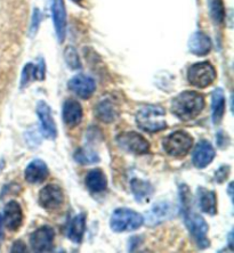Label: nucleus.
I'll list each match as a JSON object with an SVG mask.
<instances>
[{
  "instance_id": "nucleus-34",
  "label": "nucleus",
  "mask_w": 234,
  "mask_h": 253,
  "mask_svg": "<svg viewBox=\"0 0 234 253\" xmlns=\"http://www.w3.org/2000/svg\"><path fill=\"white\" fill-rule=\"evenodd\" d=\"M73 1H76V2H79V1H81V0H73Z\"/></svg>"
},
{
  "instance_id": "nucleus-21",
  "label": "nucleus",
  "mask_w": 234,
  "mask_h": 253,
  "mask_svg": "<svg viewBox=\"0 0 234 253\" xmlns=\"http://www.w3.org/2000/svg\"><path fill=\"white\" fill-rule=\"evenodd\" d=\"M188 49L192 54L198 56H205L211 49L209 37L202 32H195L188 39Z\"/></svg>"
},
{
  "instance_id": "nucleus-5",
  "label": "nucleus",
  "mask_w": 234,
  "mask_h": 253,
  "mask_svg": "<svg viewBox=\"0 0 234 253\" xmlns=\"http://www.w3.org/2000/svg\"><path fill=\"white\" fill-rule=\"evenodd\" d=\"M192 145V136L184 130H177V131L170 133L162 143L163 150L173 158H184L190 152Z\"/></svg>"
},
{
  "instance_id": "nucleus-22",
  "label": "nucleus",
  "mask_w": 234,
  "mask_h": 253,
  "mask_svg": "<svg viewBox=\"0 0 234 253\" xmlns=\"http://www.w3.org/2000/svg\"><path fill=\"white\" fill-rule=\"evenodd\" d=\"M85 185L89 192L97 194L102 193L107 187V179L105 173L101 169H93L87 173L85 178Z\"/></svg>"
},
{
  "instance_id": "nucleus-33",
  "label": "nucleus",
  "mask_w": 234,
  "mask_h": 253,
  "mask_svg": "<svg viewBox=\"0 0 234 253\" xmlns=\"http://www.w3.org/2000/svg\"><path fill=\"white\" fill-rule=\"evenodd\" d=\"M229 242H230V247L232 248V233L230 234V239H229Z\"/></svg>"
},
{
  "instance_id": "nucleus-11",
  "label": "nucleus",
  "mask_w": 234,
  "mask_h": 253,
  "mask_svg": "<svg viewBox=\"0 0 234 253\" xmlns=\"http://www.w3.org/2000/svg\"><path fill=\"white\" fill-rule=\"evenodd\" d=\"M2 221L3 226L10 232H17L23 225L24 215L20 204L16 201H9L3 208Z\"/></svg>"
},
{
  "instance_id": "nucleus-16",
  "label": "nucleus",
  "mask_w": 234,
  "mask_h": 253,
  "mask_svg": "<svg viewBox=\"0 0 234 253\" xmlns=\"http://www.w3.org/2000/svg\"><path fill=\"white\" fill-rule=\"evenodd\" d=\"M24 176L30 184H42L49 176V169L43 160L36 159L28 165Z\"/></svg>"
},
{
  "instance_id": "nucleus-30",
  "label": "nucleus",
  "mask_w": 234,
  "mask_h": 253,
  "mask_svg": "<svg viewBox=\"0 0 234 253\" xmlns=\"http://www.w3.org/2000/svg\"><path fill=\"white\" fill-rule=\"evenodd\" d=\"M230 172H231V168H230V166H222L221 168L215 172V179H216L217 183L220 184L224 183V181L229 178Z\"/></svg>"
},
{
  "instance_id": "nucleus-19",
  "label": "nucleus",
  "mask_w": 234,
  "mask_h": 253,
  "mask_svg": "<svg viewBox=\"0 0 234 253\" xmlns=\"http://www.w3.org/2000/svg\"><path fill=\"white\" fill-rule=\"evenodd\" d=\"M86 220L87 214L80 213L76 215V217L69 222L68 228H66V236H68V239L73 242V243L79 244L83 242L85 230H86Z\"/></svg>"
},
{
  "instance_id": "nucleus-29",
  "label": "nucleus",
  "mask_w": 234,
  "mask_h": 253,
  "mask_svg": "<svg viewBox=\"0 0 234 253\" xmlns=\"http://www.w3.org/2000/svg\"><path fill=\"white\" fill-rule=\"evenodd\" d=\"M43 21V15L40 13V10L38 8H35L32 14V22H31V27H30V36H35L37 31H38L39 25Z\"/></svg>"
},
{
  "instance_id": "nucleus-25",
  "label": "nucleus",
  "mask_w": 234,
  "mask_h": 253,
  "mask_svg": "<svg viewBox=\"0 0 234 253\" xmlns=\"http://www.w3.org/2000/svg\"><path fill=\"white\" fill-rule=\"evenodd\" d=\"M131 188L137 202H148V200L151 199L154 193L153 186L148 181L139 179V178L132 180Z\"/></svg>"
},
{
  "instance_id": "nucleus-4",
  "label": "nucleus",
  "mask_w": 234,
  "mask_h": 253,
  "mask_svg": "<svg viewBox=\"0 0 234 253\" xmlns=\"http://www.w3.org/2000/svg\"><path fill=\"white\" fill-rule=\"evenodd\" d=\"M144 218L139 212L120 208L113 211L110 219L111 229L116 233H125L133 232V230L139 229L143 225Z\"/></svg>"
},
{
  "instance_id": "nucleus-7",
  "label": "nucleus",
  "mask_w": 234,
  "mask_h": 253,
  "mask_svg": "<svg viewBox=\"0 0 234 253\" xmlns=\"http://www.w3.org/2000/svg\"><path fill=\"white\" fill-rule=\"evenodd\" d=\"M118 146L128 153L143 155L150 152V143L139 132L126 131L117 137Z\"/></svg>"
},
{
  "instance_id": "nucleus-18",
  "label": "nucleus",
  "mask_w": 234,
  "mask_h": 253,
  "mask_svg": "<svg viewBox=\"0 0 234 253\" xmlns=\"http://www.w3.org/2000/svg\"><path fill=\"white\" fill-rule=\"evenodd\" d=\"M83 106L77 100L69 99L63 105V121L66 126L74 128L83 120Z\"/></svg>"
},
{
  "instance_id": "nucleus-12",
  "label": "nucleus",
  "mask_w": 234,
  "mask_h": 253,
  "mask_svg": "<svg viewBox=\"0 0 234 253\" xmlns=\"http://www.w3.org/2000/svg\"><path fill=\"white\" fill-rule=\"evenodd\" d=\"M69 89L83 99L91 98L96 90V84L93 78L79 74L69 81Z\"/></svg>"
},
{
  "instance_id": "nucleus-15",
  "label": "nucleus",
  "mask_w": 234,
  "mask_h": 253,
  "mask_svg": "<svg viewBox=\"0 0 234 253\" xmlns=\"http://www.w3.org/2000/svg\"><path fill=\"white\" fill-rule=\"evenodd\" d=\"M51 14H53L55 32H56L58 42L62 43L66 35V9L64 0H53Z\"/></svg>"
},
{
  "instance_id": "nucleus-1",
  "label": "nucleus",
  "mask_w": 234,
  "mask_h": 253,
  "mask_svg": "<svg viewBox=\"0 0 234 253\" xmlns=\"http://www.w3.org/2000/svg\"><path fill=\"white\" fill-rule=\"evenodd\" d=\"M181 193V203H182V212L185 225H187L188 232L195 241L198 247L203 250L210 245L209 240H208V224L201 215L193 212L191 209V195L190 189L185 185H182L180 188Z\"/></svg>"
},
{
  "instance_id": "nucleus-23",
  "label": "nucleus",
  "mask_w": 234,
  "mask_h": 253,
  "mask_svg": "<svg viewBox=\"0 0 234 253\" xmlns=\"http://www.w3.org/2000/svg\"><path fill=\"white\" fill-rule=\"evenodd\" d=\"M226 100L223 89L217 88L211 95V118L214 125H220L225 115Z\"/></svg>"
},
{
  "instance_id": "nucleus-32",
  "label": "nucleus",
  "mask_w": 234,
  "mask_h": 253,
  "mask_svg": "<svg viewBox=\"0 0 234 253\" xmlns=\"http://www.w3.org/2000/svg\"><path fill=\"white\" fill-rule=\"evenodd\" d=\"M3 221H2V217L0 214V247H1L2 241H3V236H5V233H3Z\"/></svg>"
},
{
  "instance_id": "nucleus-31",
  "label": "nucleus",
  "mask_w": 234,
  "mask_h": 253,
  "mask_svg": "<svg viewBox=\"0 0 234 253\" xmlns=\"http://www.w3.org/2000/svg\"><path fill=\"white\" fill-rule=\"evenodd\" d=\"M12 252H24L25 251V244L22 241H16L12 247Z\"/></svg>"
},
{
  "instance_id": "nucleus-6",
  "label": "nucleus",
  "mask_w": 234,
  "mask_h": 253,
  "mask_svg": "<svg viewBox=\"0 0 234 253\" xmlns=\"http://www.w3.org/2000/svg\"><path fill=\"white\" fill-rule=\"evenodd\" d=\"M187 80L196 88H207L216 80V70L209 62L195 63L187 70Z\"/></svg>"
},
{
  "instance_id": "nucleus-20",
  "label": "nucleus",
  "mask_w": 234,
  "mask_h": 253,
  "mask_svg": "<svg viewBox=\"0 0 234 253\" xmlns=\"http://www.w3.org/2000/svg\"><path fill=\"white\" fill-rule=\"evenodd\" d=\"M45 62L44 59L40 58L38 64L33 63H28L22 71L21 77V87H27V85L35 80H44L45 79Z\"/></svg>"
},
{
  "instance_id": "nucleus-27",
  "label": "nucleus",
  "mask_w": 234,
  "mask_h": 253,
  "mask_svg": "<svg viewBox=\"0 0 234 253\" xmlns=\"http://www.w3.org/2000/svg\"><path fill=\"white\" fill-rule=\"evenodd\" d=\"M74 160L80 165H94L99 161L98 155L93 151H88L86 148H79L74 153Z\"/></svg>"
},
{
  "instance_id": "nucleus-24",
  "label": "nucleus",
  "mask_w": 234,
  "mask_h": 253,
  "mask_svg": "<svg viewBox=\"0 0 234 253\" xmlns=\"http://www.w3.org/2000/svg\"><path fill=\"white\" fill-rule=\"evenodd\" d=\"M198 202L201 211L207 214L214 215L217 213V197L216 193L209 189L198 188Z\"/></svg>"
},
{
  "instance_id": "nucleus-10",
  "label": "nucleus",
  "mask_w": 234,
  "mask_h": 253,
  "mask_svg": "<svg viewBox=\"0 0 234 253\" xmlns=\"http://www.w3.org/2000/svg\"><path fill=\"white\" fill-rule=\"evenodd\" d=\"M37 115L39 118L42 133L48 139H55L57 136V128L55 124L51 109L46 102H39L37 105Z\"/></svg>"
},
{
  "instance_id": "nucleus-17",
  "label": "nucleus",
  "mask_w": 234,
  "mask_h": 253,
  "mask_svg": "<svg viewBox=\"0 0 234 253\" xmlns=\"http://www.w3.org/2000/svg\"><path fill=\"white\" fill-rule=\"evenodd\" d=\"M174 208L169 202L155 203L146 214V224L148 226H157L173 215Z\"/></svg>"
},
{
  "instance_id": "nucleus-2",
  "label": "nucleus",
  "mask_w": 234,
  "mask_h": 253,
  "mask_svg": "<svg viewBox=\"0 0 234 253\" xmlns=\"http://www.w3.org/2000/svg\"><path fill=\"white\" fill-rule=\"evenodd\" d=\"M205 109V98L196 91H183L172 102V112L181 121L195 119Z\"/></svg>"
},
{
  "instance_id": "nucleus-8",
  "label": "nucleus",
  "mask_w": 234,
  "mask_h": 253,
  "mask_svg": "<svg viewBox=\"0 0 234 253\" xmlns=\"http://www.w3.org/2000/svg\"><path fill=\"white\" fill-rule=\"evenodd\" d=\"M55 230L53 227L45 225L39 227L30 236V245L35 252H50L53 250Z\"/></svg>"
},
{
  "instance_id": "nucleus-28",
  "label": "nucleus",
  "mask_w": 234,
  "mask_h": 253,
  "mask_svg": "<svg viewBox=\"0 0 234 253\" xmlns=\"http://www.w3.org/2000/svg\"><path fill=\"white\" fill-rule=\"evenodd\" d=\"M64 59L66 62V64L69 65L70 69L72 70H77L81 68V63H80V58L79 55H78L77 50L74 49L73 47L69 46L65 48L64 50Z\"/></svg>"
},
{
  "instance_id": "nucleus-13",
  "label": "nucleus",
  "mask_w": 234,
  "mask_h": 253,
  "mask_svg": "<svg viewBox=\"0 0 234 253\" xmlns=\"http://www.w3.org/2000/svg\"><path fill=\"white\" fill-rule=\"evenodd\" d=\"M215 155H216V152H215L213 145L207 140H201L199 141L194 148L192 155V162L195 168L203 169L213 162Z\"/></svg>"
},
{
  "instance_id": "nucleus-3",
  "label": "nucleus",
  "mask_w": 234,
  "mask_h": 253,
  "mask_svg": "<svg viewBox=\"0 0 234 253\" xmlns=\"http://www.w3.org/2000/svg\"><path fill=\"white\" fill-rule=\"evenodd\" d=\"M136 124L144 131L158 132L167 128L165 109L159 105H144L137 111Z\"/></svg>"
},
{
  "instance_id": "nucleus-14",
  "label": "nucleus",
  "mask_w": 234,
  "mask_h": 253,
  "mask_svg": "<svg viewBox=\"0 0 234 253\" xmlns=\"http://www.w3.org/2000/svg\"><path fill=\"white\" fill-rule=\"evenodd\" d=\"M95 117L104 124H112L119 115V107L111 97H104L95 105Z\"/></svg>"
},
{
  "instance_id": "nucleus-26",
  "label": "nucleus",
  "mask_w": 234,
  "mask_h": 253,
  "mask_svg": "<svg viewBox=\"0 0 234 253\" xmlns=\"http://www.w3.org/2000/svg\"><path fill=\"white\" fill-rule=\"evenodd\" d=\"M208 7H209L210 17L213 18L215 23L218 25L224 23L225 7L223 0H208Z\"/></svg>"
},
{
  "instance_id": "nucleus-9",
  "label": "nucleus",
  "mask_w": 234,
  "mask_h": 253,
  "mask_svg": "<svg viewBox=\"0 0 234 253\" xmlns=\"http://www.w3.org/2000/svg\"><path fill=\"white\" fill-rule=\"evenodd\" d=\"M64 203V193L56 184L46 185L39 193V204L45 210H57Z\"/></svg>"
}]
</instances>
